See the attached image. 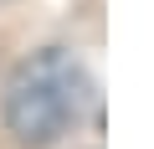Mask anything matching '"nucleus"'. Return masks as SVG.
<instances>
[{
  "label": "nucleus",
  "instance_id": "f257e3e1",
  "mask_svg": "<svg viewBox=\"0 0 154 149\" xmlns=\"http://www.w3.org/2000/svg\"><path fill=\"white\" fill-rule=\"evenodd\" d=\"M88 93H93L88 67L67 46H41L11 67L5 93H0V113H5V129L16 134V144L46 149L82 118Z\"/></svg>",
  "mask_w": 154,
  "mask_h": 149
}]
</instances>
